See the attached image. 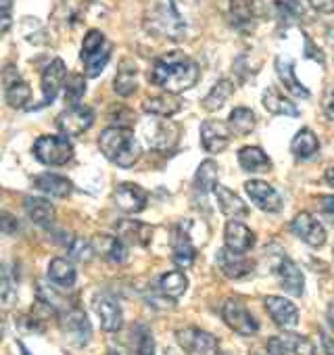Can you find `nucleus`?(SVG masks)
Instances as JSON below:
<instances>
[{
	"label": "nucleus",
	"instance_id": "nucleus-51",
	"mask_svg": "<svg viewBox=\"0 0 334 355\" xmlns=\"http://www.w3.org/2000/svg\"><path fill=\"white\" fill-rule=\"evenodd\" d=\"M324 113L328 119H334V88L328 92L326 101H324Z\"/></svg>",
	"mask_w": 334,
	"mask_h": 355
},
{
	"label": "nucleus",
	"instance_id": "nucleus-13",
	"mask_svg": "<svg viewBox=\"0 0 334 355\" xmlns=\"http://www.w3.org/2000/svg\"><path fill=\"white\" fill-rule=\"evenodd\" d=\"M267 351L272 355H315V345L301 334H280L267 340Z\"/></svg>",
	"mask_w": 334,
	"mask_h": 355
},
{
	"label": "nucleus",
	"instance_id": "nucleus-19",
	"mask_svg": "<svg viewBox=\"0 0 334 355\" xmlns=\"http://www.w3.org/2000/svg\"><path fill=\"white\" fill-rule=\"evenodd\" d=\"M67 67L61 59H53L44 71H42V96H44V105L53 103L59 94V90L65 86V80H67Z\"/></svg>",
	"mask_w": 334,
	"mask_h": 355
},
{
	"label": "nucleus",
	"instance_id": "nucleus-8",
	"mask_svg": "<svg viewBox=\"0 0 334 355\" xmlns=\"http://www.w3.org/2000/svg\"><path fill=\"white\" fill-rule=\"evenodd\" d=\"M92 123H94V111L84 105H71L69 109L59 113L55 119L57 130L67 138L84 134L86 130H90Z\"/></svg>",
	"mask_w": 334,
	"mask_h": 355
},
{
	"label": "nucleus",
	"instance_id": "nucleus-30",
	"mask_svg": "<svg viewBox=\"0 0 334 355\" xmlns=\"http://www.w3.org/2000/svg\"><path fill=\"white\" fill-rule=\"evenodd\" d=\"M195 257H197V249H195L188 232L184 230V226H180L174 236V263L178 268L186 270L195 263Z\"/></svg>",
	"mask_w": 334,
	"mask_h": 355
},
{
	"label": "nucleus",
	"instance_id": "nucleus-48",
	"mask_svg": "<svg viewBox=\"0 0 334 355\" xmlns=\"http://www.w3.org/2000/svg\"><path fill=\"white\" fill-rule=\"evenodd\" d=\"M0 228H3V232L5 234H13V232H17L19 230V222H17V218H13L11 214H3V220H0Z\"/></svg>",
	"mask_w": 334,
	"mask_h": 355
},
{
	"label": "nucleus",
	"instance_id": "nucleus-16",
	"mask_svg": "<svg viewBox=\"0 0 334 355\" xmlns=\"http://www.w3.org/2000/svg\"><path fill=\"white\" fill-rule=\"evenodd\" d=\"M265 311L270 313V318L274 320L276 326L284 328V330H292L299 324V309L292 301L284 299V297H276L270 295L263 299Z\"/></svg>",
	"mask_w": 334,
	"mask_h": 355
},
{
	"label": "nucleus",
	"instance_id": "nucleus-54",
	"mask_svg": "<svg viewBox=\"0 0 334 355\" xmlns=\"http://www.w3.org/2000/svg\"><path fill=\"white\" fill-rule=\"evenodd\" d=\"M326 315H328V322H330V326L334 328V301L330 303V307H328V313H326Z\"/></svg>",
	"mask_w": 334,
	"mask_h": 355
},
{
	"label": "nucleus",
	"instance_id": "nucleus-26",
	"mask_svg": "<svg viewBox=\"0 0 334 355\" xmlns=\"http://www.w3.org/2000/svg\"><path fill=\"white\" fill-rule=\"evenodd\" d=\"M213 195H216L218 207H220V211L224 216H228V218H245L249 214V207L245 205V201L236 193H232L230 189L218 184L213 189Z\"/></svg>",
	"mask_w": 334,
	"mask_h": 355
},
{
	"label": "nucleus",
	"instance_id": "nucleus-15",
	"mask_svg": "<svg viewBox=\"0 0 334 355\" xmlns=\"http://www.w3.org/2000/svg\"><path fill=\"white\" fill-rule=\"evenodd\" d=\"M245 191L249 195V199L261 209V211H267V214H278L284 205L280 193L270 187L267 182L263 180H249L245 182Z\"/></svg>",
	"mask_w": 334,
	"mask_h": 355
},
{
	"label": "nucleus",
	"instance_id": "nucleus-17",
	"mask_svg": "<svg viewBox=\"0 0 334 355\" xmlns=\"http://www.w3.org/2000/svg\"><path fill=\"white\" fill-rule=\"evenodd\" d=\"M113 203L119 211L123 214H140L146 207L148 195L144 189H140L138 184L132 182H123L113 191Z\"/></svg>",
	"mask_w": 334,
	"mask_h": 355
},
{
	"label": "nucleus",
	"instance_id": "nucleus-47",
	"mask_svg": "<svg viewBox=\"0 0 334 355\" xmlns=\"http://www.w3.org/2000/svg\"><path fill=\"white\" fill-rule=\"evenodd\" d=\"M319 338H322L324 353H326V355H334V328H332V330L322 328V330H319Z\"/></svg>",
	"mask_w": 334,
	"mask_h": 355
},
{
	"label": "nucleus",
	"instance_id": "nucleus-24",
	"mask_svg": "<svg viewBox=\"0 0 334 355\" xmlns=\"http://www.w3.org/2000/svg\"><path fill=\"white\" fill-rule=\"evenodd\" d=\"M115 232L121 241L132 243V245H140V247H146L150 243V236H152V228L146 226L144 222H136V220L115 222Z\"/></svg>",
	"mask_w": 334,
	"mask_h": 355
},
{
	"label": "nucleus",
	"instance_id": "nucleus-45",
	"mask_svg": "<svg viewBox=\"0 0 334 355\" xmlns=\"http://www.w3.org/2000/svg\"><path fill=\"white\" fill-rule=\"evenodd\" d=\"M280 15L288 19H303L305 17V3L303 0H284L280 3Z\"/></svg>",
	"mask_w": 334,
	"mask_h": 355
},
{
	"label": "nucleus",
	"instance_id": "nucleus-18",
	"mask_svg": "<svg viewBox=\"0 0 334 355\" xmlns=\"http://www.w3.org/2000/svg\"><path fill=\"white\" fill-rule=\"evenodd\" d=\"M92 307H94V311H96V315L100 320V328L103 330H107V332L121 330V326H123V311H121L119 303L111 295H105V293L96 295L92 299Z\"/></svg>",
	"mask_w": 334,
	"mask_h": 355
},
{
	"label": "nucleus",
	"instance_id": "nucleus-41",
	"mask_svg": "<svg viewBox=\"0 0 334 355\" xmlns=\"http://www.w3.org/2000/svg\"><path fill=\"white\" fill-rule=\"evenodd\" d=\"M243 5L253 15V19H274L280 15L278 0H243Z\"/></svg>",
	"mask_w": 334,
	"mask_h": 355
},
{
	"label": "nucleus",
	"instance_id": "nucleus-5",
	"mask_svg": "<svg viewBox=\"0 0 334 355\" xmlns=\"http://www.w3.org/2000/svg\"><path fill=\"white\" fill-rule=\"evenodd\" d=\"M140 138L144 140V144L152 150H170L176 146L178 138H180V128L172 121L165 119H150L146 123L140 125Z\"/></svg>",
	"mask_w": 334,
	"mask_h": 355
},
{
	"label": "nucleus",
	"instance_id": "nucleus-50",
	"mask_svg": "<svg viewBox=\"0 0 334 355\" xmlns=\"http://www.w3.org/2000/svg\"><path fill=\"white\" fill-rule=\"evenodd\" d=\"M309 5L317 13H324V15L334 13V0H309Z\"/></svg>",
	"mask_w": 334,
	"mask_h": 355
},
{
	"label": "nucleus",
	"instance_id": "nucleus-49",
	"mask_svg": "<svg viewBox=\"0 0 334 355\" xmlns=\"http://www.w3.org/2000/svg\"><path fill=\"white\" fill-rule=\"evenodd\" d=\"M0 11H3V26H0V30H3V34H7L11 28V0H0Z\"/></svg>",
	"mask_w": 334,
	"mask_h": 355
},
{
	"label": "nucleus",
	"instance_id": "nucleus-3",
	"mask_svg": "<svg viewBox=\"0 0 334 355\" xmlns=\"http://www.w3.org/2000/svg\"><path fill=\"white\" fill-rule=\"evenodd\" d=\"M146 30L159 38H167V40H182L186 34V21L184 17L178 13V9L167 3V5H155L150 9V13L146 15Z\"/></svg>",
	"mask_w": 334,
	"mask_h": 355
},
{
	"label": "nucleus",
	"instance_id": "nucleus-10",
	"mask_svg": "<svg viewBox=\"0 0 334 355\" xmlns=\"http://www.w3.org/2000/svg\"><path fill=\"white\" fill-rule=\"evenodd\" d=\"M61 330L76 347H86L92 338V326L82 309H69L61 320Z\"/></svg>",
	"mask_w": 334,
	"mask_h": 355
},
{
	"label": "nucleus",
	"instance_id": "nucleus-42",
	"mask_svg": "<svg viewBox=\"0 0 334 355\" xmlns=\"http://www.w3.org/2000/svg\"><path fill=\"white\" fill-rule=\"evenodd\" d=\"M86 94V80L80 73H69L65 80V101L78 105V101Z\"/></svg>",
	"mask_w": 334,
	"mask_h": 355
},
{
	"label": "nucleus",
	"instance_id": "nucleus-20",
	"mask_svg": "<svg viewBox=\"0 0 334 355\" xmlns=\"http://www.w3.org/2000/svg\"><path fill=\"white\" fill-rule=\"evenodd\" d=\"M230 128H226L222 121H213L207 119L201 123V144L207 153L218 155L222 150H226V146L230 144Z\"/></svg>",
	"mask_w": 334,
	"mask_h": 355
},
{
	"label": "nucleus",
	"instance_id": "nucleus-39",
	"mask_svg": "<svg viewBox=\"0 0 334 355\" xmlns=\"http://www.w3.org/2000/svg\"><path fill=\"white\" fill-rule=\"evenodd\" d=\"M218 175H220V167L216 161L207 159L201 163V167L197 169V175H195V189L199 193H209L218 187Z\"/></svg>",
	"mask_w": 334,
	"mask_h": 355
},
{
	"label": "nucleus",
	"instance_id": "nucleus-36",
	"mask_svg": "<svg viewBox=\"0 0 334 355\" xmlns=\"http://www.w3.org/2000/svg\"><path fill=\"white\" fill-rule=\"evenodd\" d=\"M130 345L134 355H155V338L148 326L136 324L130 332Z\"/></svg>",
	"mask_w": 334,
	"mask_h": 355
},
{
	"label": "nucleus",
	"instance_id": "nucleus-29",
	"mask_svg": "<svg viewBox=\"0 0 334 355\" xmlns=\"http://www.w3.org/2000/svg\"><path fill=\"white\" fill-rule=\"evenodd\" d=\"M261 103H263L265 111L272 113V115H286V117H297L299 115V109L295 107V103L288 101L276 88H265L263 96H261Z\"/></svg>",
	"mask_w": 334,
	"mask_h": 355
},
{
	"label": "nucleus",
	"instance_id": "nucleus-4",
	"mask_svg": "<svg viewBox=\"0 0 334 355\" xmlns=\"http://www.w3.org/2000/svg\"><path fill=\"white\" fill-rule=\"evenodd\" d=\"M109 59H111V42L105 38L100 30H90L84 36V44H82V63H84L86 76L88 78L100 76Z\"/></svg>",
	"mask_w": 334,
	"mask_h": 355
},
{
	"label": "nucleus",
	"instance_id": "nucleus-1",
	"mask_svg": "<svg viewBox=\"0 0 334 355\" xmlns=\"http://www.w3.org/2000/svg\"><path fill=\"white\" fill-rule=\"evenodd\" d=\"M199 76H201V69L197 61L180 51H174V53L159 57L152 63L148 80L155 86L163 88L165 92L180 94L184 90H191L199 82Z\"/></svg>",
	"mask_w": 334,
	"mask_h": 355
},
{
	"label": "nucleus",
	"instance_id": "nucleus-9",
	"mask_svg": "<svg viewBox=\"0 0 334 355\" xmlns=\"http://www.w3.org/2000/svg\"><path fill=\"white\" fill-rule=\"evenodd\" d=\"M222 318L228 324V328H232L234 332H238L243 336H251L259 330L257 318L236 299H228L222 305Z\"/></svg>",
	"mask_w": 334,
	"mask_h": 355
},
{
	"label": "nucleus",
	"instance_id": "nucleus-37",
	"mask_svg": "<svg viewBox=\"0 0 334 355\" xmlns=\"http://www.w3.org/2000/svg\"><path fill=\"white\" fill-rule=\"evenodd\" d=\"M138 73H136V65L130 63V61H123L119 65V71L115 76V82H113V88L119 96H130L136 86H138Z\"/></svg>",
	"mask_w": 334,
	"mask_h": 355
},
{
	"label": "nucleus",
	"instance_id": "nucleus-21",
	"mask_svg": "<svg viewBox=\"0 0 334 355\" xmlns=\"http://www.w3.org/2000/svg\"><path fill=\"white\" fill-rule=\"evenodd\" d=\"M276 276L280 280V286L288 295H292V297H301L303 295V291H305V276H303L301 268L292 259L282 257L278 261V266H276Z\"/></svg>",
	"mask_w": 334,
	"mask_h": 355
},
{
	"label": "nucleus",
	"instance_id": "nucleus-31",
	"mask_svg": "<svg viewBox=\"0 0 334 355\" xmlns=\"http://www.w3.org/2000/svg\"><path fill=\"white\" fill-rule=\"evenodd\" d=\"M188 291V278L184 272L174 270V272H167L159 278V293L167 299H180L184 293Z\"/></svg>",
	"mask_w": 334,
	"mask_h": 355
},
{
	"label": "nucleus",
	"instance_id": "nucleus-53",
	"mask_svg": "<svg viewBox=\"0 0 334 355\" xmlns=\"http://www.w3.org/2000/svg\"><path fill=\"white\" fill-rule=\"evenodd\" d=\"M311 46H313V44H311V40L307 38V55H311ZM313 55H315V61L324 63V57H322V53H313Z\"/></svg>",
	"mask_w": 334,
	"mask_h": 355
},
{
	"label": "nucleus",
	"instance_id": "nucleus-6",
	"mask_svg": "<svg viewBox=\"0 0 334 355\" xmlns=\"http://www.w3.org/2000/svg\"><path fill=\"white\" fill-rule=\"evenodd\" d=\"M34 155L40 163L59 167L73 159V146L67 136H40L34 142Z\"/></svg>",
	"mask_w": 334,
	"mask_h": 355
},
{
	"label": "nucleus",
	"instance_id": "nucleus-55",
	"mask_svg": "<svg viewBox=\"0 0 334 355\" xmlns=\"http://www.w3.org/2000/svg\"><path fill=\"white\" fill-rule=\"evenodd\" d=\"M107 355H123V353H121V351H117V349H111V351H109Z\"/></svg>",
	"mask_w": 334,
	"mask_h": 355
},
{
	"label": "nucleus",
	"instance_id": "nucleus-56",
	"mask_svg": "<svg viewBox=\"0 0 334 355\" xmlns=\"http://www.w3.org/2000/svg\"><path fill=\"white\" fill-rule=\"evenodd\" d=\"M332 253H334V249H332Z\"/></svg>",
	"mask_w": 334,
	"mask_h": 355
},
{
	"label": "nucleus",
	"instance_id": "nucleus-57",
	"mask_svg": "<svg viewBox=\"0 0 334 355\" xmlns=\"http://www.w3.org/2000/svg\"><path fill=\"white\" fill-rule=\"evenodd\" d=\"M270 355H272V353H270Z\"/></svg>",
	"mask_w": 334,
	"mask_h": 355
},
{
	"label": "nucleus",
	"instance_id": "nucleus-33",
	"mask_svg": "<svg viewBox=\"0 0 334 355\" xmlns=\"http://www.w3.org/2000/svg\"><path fill=\"white\" fill-rule=\"evenodd\" d=\"M49 278H51L57 286H61V288H71V286L76 284L78 274H76V268H73V263H71L69 259H65V257H55V259L51 261V266H49Z\"/></svg>",
	"mask_w": 334,
	"mask_h": 355
},
{
	"label": "nucleus",
	"instance_id": "nucleus-23",
	"mask_svg": "<svg viewBox=\"0 0 334 355\" xmlns=\"http://www.w3.org/2000/svg\"><path fill=\"white\" fill-rule=\"evenodd\" d=\"M92 247H94V253L100 255L105 261H111V263H123L125 257H128V251H125V245L119 236H111V234H96L92 239Z\"/></svg>",
	"mask_w": 334,
	"mask_h": 355
},
{
	"label": "nucleus",
	"instance_id": "nucleus-44",
	"mask_svg": "<svg viewBox=\"0 0 334 355\" xmlns=\"http://www.w3.org/2000/svg\"><path fill=\"white\" fill-rule=\"evenodd\" d=\"M17 293H15V284L11 280V274H9V268L3 266V276H0V299H3L5 305H11L15 301Z\"/></svg>",
	"mask_w": 334,
	"mask_h": 355
},
{
	"label": "nucleus",
	"instance_id": "nucleus-32",
	"mask_svg": "<svg viewBox=\"0 0 334 355\" xmlns=\"http://www.w3.org/2000/svg\"><path fill=\"white\" fill-rule=\"evenodd\" d=\"M26 211H28L30 220L38 226H51V224H55V218H57L53 203L46 199H38V197L26 199Z\"/></svg>",
	"mask_w": 334,
	"mask_h": 355
},
{
	"label": "nucleus",
	"instance_id": "nucleus-43",
	"mask_svg": "<svg viewBox=\"0 0 334 355\" xmlns=\"http://www.w3.org/2000/svg\"><path fill=\"white\" fill-rule=\"evenodd\" d=\"M67 251L78 261H90L96 255L94 253V247H92V241H84V239H71V241H67Z\"/></svg>",
	"mask_w": 334,
	"mask_h": 355
},
{
	"label": "nucleus",
	"instance_id": "nucleus-27",
	"mask_svg": "<svg viewBox=\"0 0 334 355\" xmlns=\"http://www.w3.org/2000/svg\"><path fill=\"white\" fill-rule=\"evenodd\" d=\"M144 111L150 113V115H157V117H170V115H176L180 109H182V101L172 94V92H165V94H159V96H150L142 103Z\"/></svg>",
	"mask_w": 334,
	"mask_h": 355
},
{
	"label": "nucleus",
	"instance_id": "nucleus-34",
	"mask_svg": "<svg viewBox=\"0 0 334 355\" xmlns=\"http://www.w3.org/2000/svg\"><path fill=\"white\" fill-rule=\"evenodd\" d=\"M238 163L245 171H265L272 167L270 157L259 146H245L238 150Z\"/></svg>",
	"mask_w": 334,
	"mask_h": 355
},
{
	"label": "nucleus",
	"instance_id": "nucleus-46",
	"mask_svg": "<svg viewBox=\"0 0 334 355\" xmlns=\"http://www.w3.org/2000/svg\"><path fill=\"white\" fill-rule=\"evenodd\" d=\"M317 211L319 216L330 224L334 226V195H326V197H317Z\"/></svg>",
	"mask_w": 334,
	"mask_h": 355
},
{
	"label": "nucleus",
	"instance_id": "nucleus-40",
	"mask_svg": "<svg viewBox=\"0 0 334 355\" xmlns=\"http://www.w3.org/2000/svg\"><path fill=\"white\" fill-rule=\"evenodd\" d=\"M290 150H292L297 157H301V159H309L311 155H315V153L319 150V140H317V136H315L311 130L305 128V130L297 132V136L292 138Z\"/></svg>",
	"mask_w": 334,
	"mask_h": 355
},
{
	"label": "nucleus",
	"instance_id": "nucleus-14",
	"mask_svg": "<svg viewBox=\"0 0 334 355\" xmlns=\"http://www.w3.org/2000/svg\"><path fill=\"white\" fill-rule=\"evenodd\" d=\"M3 88H5V101L13 107V109H21L28 105V101L32 98V90L30 86L21 80L19 71L15 65H7L3 71Z\"/></svg>",
	"mask_w": 334,
	"mask_h": 355
},
{
	"label": "nucleus",
	"instance_id": "nucleus-11",
	"mask_svg": "<svg viewBox=\"0 0 334 355\" xmlns=\"http://www.w3.org/2000/svg\"><path fill=\"white\" fill-rule=\"evenodd\" d=\"M290 230H292V234L297 239H301L305 245H309L313 249H317V247H322L326 243V230H324V226L311 214H307V211H301V214H297L292 218Z\"/></svg>",
	"mask_w": 334,
	"mask_h": 355
},
{
	"label": "nucleus",
	"instance_id": "nucleus-38",
	"mask_svg": "<svg viewBox=\"0 0 334 355\" xmlns=\"http://www.w3.org/2000/svg\"><path fill=\"white\" fill-rule=\"evenodd\" d=\"M255 123H257V117L251 109L247 107H236L230 117H228V128L238 134V136H247L255 130Z\"/></svg>",
	"mask_w": 334,
	"mask_h": 355
},
{
	"label": "nucleus",
	"instance_id": "nucleus-12",
	"mask_svg": "<svg viewBox=\"0 0 334 355\" xmlns=\"http://www.w3.org/2000/svg\"><path fill=\"white\" fill-rule=\"evenodd\" d=\"M216 263L220 268V272L226 276V278H232V280H240V278H247L249 274H253L255 270V263L251 259H247L243 253H236L228 247L220 249L218 255H216Z\"/></svg>",
	"mask_w": 334,
	"mask_h": 355
},
{
	"label": "nucleus",
	"instance_id": "nucleus-28",
	"mask_svg": "<svg viewBox=\"0 0 334 355\" xmlns=\"http://www.w3.org/2000/svg\"><path fill=\"white\" fill-rule=\"evenodd\" d=\"M276 73L280 78V82L284 84V88L301 98H309V90L297 80L295 76V63L292 59H284V57H276Z\"/></svg>",
	"mask_w": 334,
	"mask_h": 355
},
{
	"label": "nucleus",
	"instance_id": "nucleus-35",
	"mask_svg": "<svg viewBox=\"0 0 334 355\" xmlns=\"http://www.w3.org/2000/svg\"><path fill=\"white\" fill-rule=\"evenodd\" d=\"M232 92H234V84H232L230 80H220V82L209 90V94L203 98L201 107H203L205 111H209V113L220 111V109L226 105V101L232 96Z\"/></svg>",
	"mask_w": 334,
	"mask_h": 355
},
{
	"label": "nucleus",
	"instance_id": "nucleus-22",
	"mask_svg": "<svg viewBox=\"0 0 334 355\" xmlns=\"http://www.w3.org/2000/svg\"><path fill=\"white\" fill-rule=\"evenodd\" d=\"M224 241H226V247L236 251V253H247L255 247V232L251 228H247L245 224L232 220L226 224V230H224Z\"/></svg>",
	"mask_w": 334,
	"mask_h": 355
},
{
	"label": "nucleus",
	"instance_id": "nucleus-52",
	"mask_svg": "<svg viewBox=\"0 0 334 355\" xmlns=\"http://www.w3.org/2000/svg\"><path fill=\"white\" fill-rule=\"evenodd\" d=\"M324 178H326V182L334 189V165L326 169V175H324Z\"/></svg>",
	"mask_w": 334,
	"mask_h": 355
},
{
	"label": "nucleus",
	"instance_id": "nucleus-2",
	"mask_svg": "<svg viewBox=\"0 0 334 355\" xmlns=\"http://www.w3.org/2000/svg\"><path fill=\"white\" fill-rule=\"evenodd\" d=\"M100 153L119 167H132L140 157V146L132 130L128 128H107L98 136Z\"/></svg>",
	"mask_w": 334,
	"mask_h": 355
},
{
	"label": "nucleus",
	"instance_id": "nucleus-25",
	"mask_svg": "<svg viewBox=\"0 0 334 355\" xmlns=\"http://www.w3.org/2000/svg\"><path fill=\"white\" fill-rule=\"evenodd\" d=\"M34 187L40 193L57 197V199H65L73 191V184L67 180V178H63L59 173H40V175H36L34 178Z\"/></svg>",
	"mask_w": 334,
	"mask_h": 355
},
{
	"label": "nucleus",
	"instance_id": "nucleus-7",
	"mask_svg": "<svg viewBox=\"0 0 334 355\" xmlns=\"http://www.w3.org/2000/svg\"><path fill=\"white\" fill-rule=\"evenodd\" d=\"M176 338L188 355H218V351H220L218 338L211 332L195 328V326L178 330Z\"/></svg>",
	"mask_w": 334,
	"mask_h": 355
}]
</instances>
